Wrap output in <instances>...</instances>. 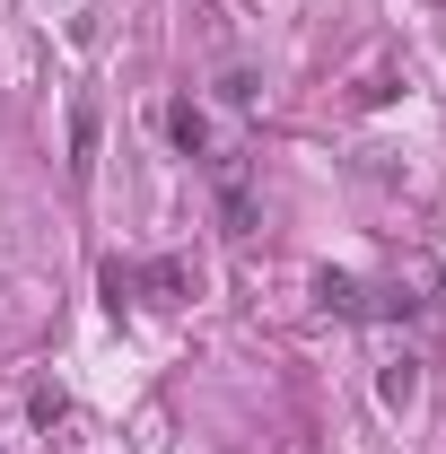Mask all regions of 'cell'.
Wrapping results in <instances>:
<instances>
[{
    "label": "cell",
    "mask_w": 446,
    "mask_h": 454,
    "mask_svg": "<svg viewBox=\"0 0 446 454\" xmlns=\"http://www.w3.org/2000/svg\"><path fill=\"white\" fill-rule=\"evenodd\" d=\"M167 131H175V140H184V149H202V140H211V122H202V114H193V106H175V114H167Z\"/></svg>",
    "instance_id": "cell-1"
},
{
    "label": "cell",
    "mask_w": 446,
    "mask_h": 454,
    "mask_svg": "<svg viewBox=\"0 0 446 454\" xmlns=\"http://www.w3.org/2000/svg\"><path fill=\"white\" fill-rule=\"evenodd\" d=\"M411 394H420V376H411V358H402V367H386V402H394V411H402Z\"/></svg>",
    "instance_id": "cell-2"
}]
</instances>
